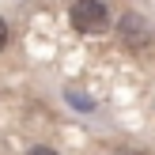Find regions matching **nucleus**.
<instances>
[{"label":"nucleus","mask_w":155,"mask_h":155,"mask_svg":"<svg viewBox=\"0 0 155 155\" xmlns=\"http://www.w3.org/2000/svg\"><path fill=\"white\" fill-rule=\"evenodd\" d=\"M64 95H68V102H72L76 110H83V114H87V110H95V98H91V95H80L76 87H68Z\"/></svg>","instance_id":"3"},{"label":"nucleus","mask_w":155,"mask_h":155,"mask_svg":"<svg viewBox=\"0 0 155 155\" xmlns=\"http://www.w3.org/2000/svg\"><path fill=\"white\" fill-rule=\"evenodd\" d=\"M4 45H8V19L0 15V49H4Z\"/></svg>","instance_id":"5"},{"label":"nucleus","mask_w":155,"mask_h":155,"mask_svg":"<svg viewBox=\"0 0 155 155\" xmlns=\"http://www.w3.org/2000/svg\"><path fill=\"white\" fill-rule=\"evenodd\" d=\"M68 15H72V27L80 30V34H102V30L110 27V19H114V12L102 0H80V4L68 8Z\"/></svg>","instance_id":"1"},{"label":"nucleus","mask_w":155,"mask_h":155,"mask_svg":"<svg viewBox=\"0 0 155 155\" xmlns=\"http://www.w3.org/2000/svg\"><path fill=\"white\" fill-rule=\"evenodd\" d=\"M27 155H61V151H53V148H49V144H34V148H30Z\"/></svg>","instance_id":"4"},{"label":"nucleus","mask_w":155,"mask_h":155,"mask_svg":"<svg viewBox=\"0 0 155 155\" xmlns=\"http://www.w3.org/2000/svg\"><path fill=\"white\" fill-rule=\"evenodd\" d=\"M110 155H140L136 148H117V151H110Z\"/></svg>","instance_id":"6"},{"label":"nucleus","mask_w":155,"mask_h":155,"mask_svg":"<svg viewBox=\"0 0 155 155\" xmlns=\"http://www.w3.org/2000/svg\"><path fill=\"white\" fill-rule=\"evenodd\" d=\"M114 30H117V42L125 45L129 53H140L144 45L151 42V19H148V15H140V12H125V15L117 19V27H114Z\"/></svg>","instance_id":"2"}]
</instances>
